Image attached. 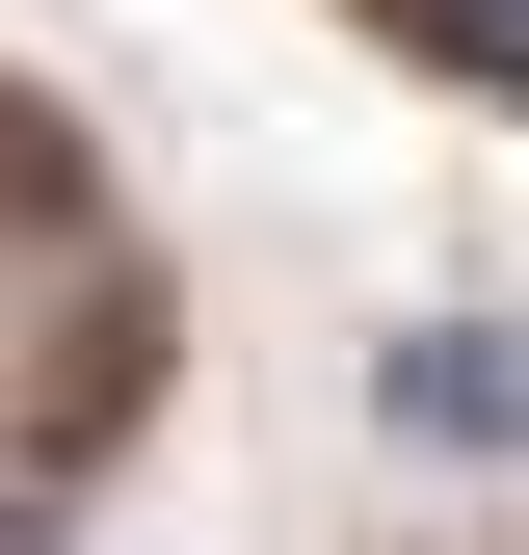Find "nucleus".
<instances>
[{
	"label": "nucleus",
	"mask_w": 529,
	"mask_h": 555,
	"mask_svg": "<svg viewBox=\"0 0 529 555\" xmlns=\"http://www.w3.org/2000/svg\"><path fill=\"white\" fill-rule=\"evenodd\" d=\"M371 397H397V450H529V344H503V318H424V344H371Z\"/></svg>",
	"instance_id": "obj_1"
},
{
	"label": "nucleus",
	"mask_w": 529,
	"mask_h": 555,
	"mask_svg": "<svg viewBox=\"0 0 529 555\" xmlns=\"http://www.w3.org/2000/svg\"><path fill=\"white\" fill-rule=\"evenodd\" d=\"M424 53H477V80H529V0H397Z\"/></svg>",
	"instance_id": "obj_2"
},
{
	"label": "nucleus",
	"mask_w": 529,
	"mask_h": 555,
	"mask_svg": "<svg viewBox=\"0 0 529 555\" xmlns=\"http://www.w3.org/2000/svg\"><path fill=\"white\" fill-rule=\"evenodd\" d=\"M0 555H53V529H27V503H0Z\"/></svg>",
	"instance_id": "obj_3"
}]
</instances>
